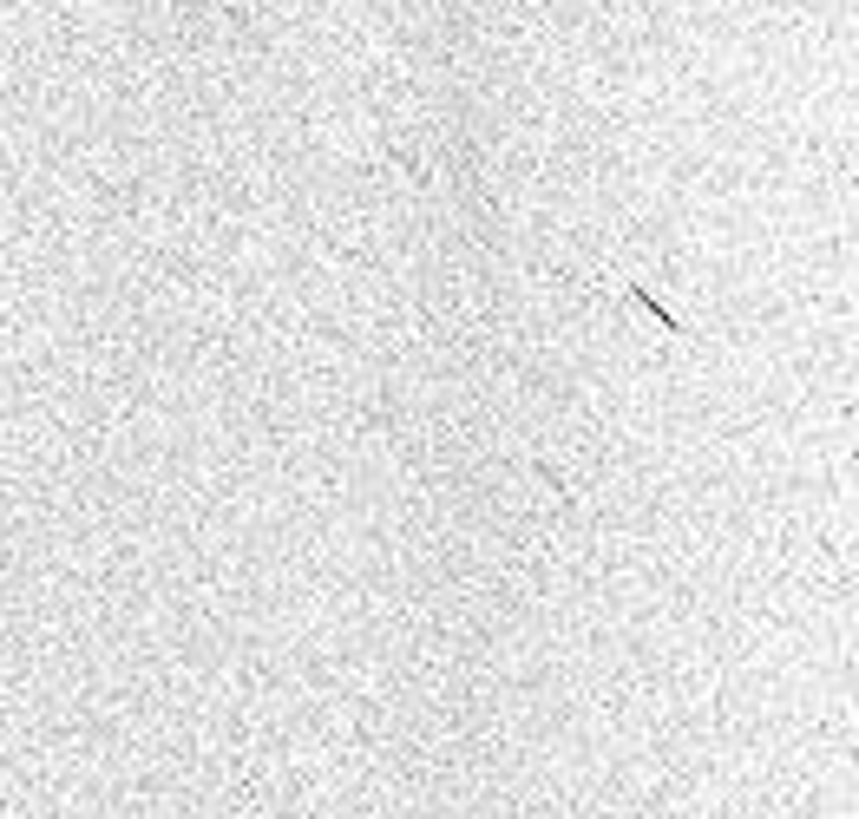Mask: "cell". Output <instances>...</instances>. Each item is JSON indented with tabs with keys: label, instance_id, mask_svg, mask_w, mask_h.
Instances as JSON below:
<instances>
[{
	"label": "cell",
	"instance_id": "6da1fadb",
	"mask_svg": "<svg viewBox=\"0 0 859 819\" xmlns=\"http://www.w3.org/2000/svg\"><path fill=\"white\" fill-rule=\"evenodd\" d=\"M624 295H630V302H637L643 315H657V328H663V335H676V341H689V321H683V315H670V308H663V302H657V295H650L643 282H624Z\"/></svg>",
	"mask_w": 859,
	"mask_h": 819
}]
</instances>
